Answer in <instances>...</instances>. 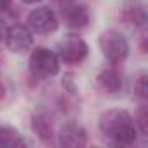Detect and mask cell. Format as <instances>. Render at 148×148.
I'll return each mask as SVG.
<instances>
[{
	"label": "cell",
	"mask_w": 148,
	"mask_h": 148,
	"mask_svg": "<svg viewBox=\"0 0 148 148\" xmlns=\"http://www.w3.org/2000/svg\"><path fill=\"white\" fill-rule=\"evenodd\" d=\"M101 134L115 146H131L136 143L138 129L134 119L125 110H108L99 117Z\"/></svg>",
	"instance_id": "6da1fadb"
},
{
	"label": "cell",
	"mask_w": 148,
	"mask_h": 148,
	"mask_svg": "<svg viewBox=\"0 0 148 148\" xmlns=\"http://www.w3.org/2000/svg\"><path fill=\"white\" fill-rule=\"evenodd\" d=\"M28 70H30V79L35 80H45L59 71V58L54 51L47 47H35L28 59Z\"/></svg>",
	"instance_id": "7a4b0ae2"
},
{
	"label": "cell",
	"mask_w": 148,
	"mask_h": 148,
	"mask_svg": "<svg viewBox=\"0 0 148 148\" xmlns=\"http://www.w3.org/2000/svg\"><path fill=\"white\" fill-rule=\"evenodd\" d=\"M99 49H101L105 59L112 66L124 63L125 58L129 56V44H127L125 37L113 28L105 30L99 35Z\"/></svg>",
	"instance_id": "3957f363"
},
{
	"label": "cell",
	"mask_w": 148,
	"mask_h": 148,
	"mask_svg": "<svg viewBox=\"0 0 148 148\" xmlns=\"http://www.w3.org/2000/svg\"><path fill=\"white\" fill-rule=\"evenodd\" d=\"M58 58L64 64H80L89 56V45L84 38L70 35L58 44Z\"/></svg>",
	"instance_id": "277c9868"
},
{
	"label": "cell",
	"mask_w": 148,
	"mask_h": 148,
	"mask_svg": "<svg viewBox=\"0 0 148 148\" xmlns=\"http://www.w3.org/2000/svg\"><path fill=\"white\" fill-rule=\"evenodd\" d=\"M26 23H28V28L37 35H49V33L56 32L59 26V19H58L56 12L47 5L33 9L28 14Z\"/></svg>",
	"instance_id": "5b68a950"
},
{
	"label": "cell",
	"mask_w": 148,
	"mask_h": 148,
	"mask_svg": "<svg viewBox=\"0 0 148 148\" xmlns=\"http://www.w3.org/2000/svg\"><path fill=\"white\" fill-rule=\"evenodd\" d=\"M4 38H5L7 49L16 54L26 52L33 45V32L25 25H12L11 28L5 30Z\"/></svg>",
	"instance_id": "8992f818"
},
{
	"label": "cell",
	"mask_w": 148,
	"mask_h": 148,
	"mask_svg": "<svg viewBox=\"0 0 148 148\" xmlns=\"http://www.w3.org/2000/svg\"><path fill=\"white\" fill-rule=\"evenodd\" d=\"M61 19L70 30H84L89 25V9L86 4L66 2L61 7Z\"/></svg>",
	"instance_id": "52a82bcc"
},
{
	"label": "cell",
	"mask_w": 148,
	"mask_h": 148,
	"mask_svg": "<svg viewBox=\"0 0 148 148\" xmlns=\"http://www.w3.org/2000/svg\"><path fill=\"white\" fill-rule=\"evenodd\" d=\"M58 139H59V145L64 148H82L87 145L89 136L82 125H79L75 122H68L59 129Z\"/></svg>",
	"instance_id": "ba28073f"
},
{
	"label": "cell",
	"mask_w": 148,
	"mask_h": 148,
	"mask_svg": "<svg viewBox=\"0 0 148 148\" xmlns=\"http://www.w3.org/2000/svg\"><path fill=\"white\" fill-rule=\"evenodd\" d=\"M98 87L103 94H119L124 89L122 73L115 66L101 70L99 75H98Z\"/></svg>",
	"instance_id": "9c48e42d"
},
{
	"label": "cell",
	"mask_w": 148,
	"mask_h": 148,
	"mask_svg": "<svg viewBox=\"0 0 148 148\" xmlns=\"http://www.w3.org/2000/svg\"><path fill=\"white\" fill-rule=\"evenodd\" d=\"M32 131L37 134V138L44 143H51L54 138V127L49 113L45 110H38L32 115Z\"/></svg>",
	"instance_id": "30bf717a"
},
{
	"label": "cell",
	"mask_w": 148,
	"mask_h": 148,
	"mask_svg": "<svg viewBox=\"0 0 148 148\" xmlns=\"http://www.w3.org/2000/svg\"><path fill=\"white\" fill-rule=\"evenodd\" d=\"M120 21L127 26L145 28L146 25V9L143 4H125L120 11Z\"/></svg>",
	"instance_id": "8fae6325"
},
{
	"label": "cell",
	"mask_w": 148,
	"mask_h": 148,
	"mask_svg": "<svg viewBox=\"0 0 148 148\" xmlns=\"http://www.w3.org/2000/svg\"><path fill=\"white\" fill-rule=\"evenodd\" d=\"M26 145L23 136L12 125H0V146L4 148H18Z\"/></svg>",
	"instance_id": "7c38bea8"
},
{
	"label": "cell",
	"mask_w": 148,
	"mask_h": 148,
	"mask_svg": "<svg viewBox=\"0 0 148 148\" xmlns=\"http://www.w3.org/2000/svg\"><path fill=\"white\" fill-rule=\"evenodd\" d=\"M134 124H136L138 134L148 136V110H146V105H145V103L139 106L138 115H136V119H134Z\"/></svg>",
	"instance_id": "4fadbf2b"
},
{
	"label": "cell",
	"mask_w": 148,
	"mask_h": 148,
	"mask_svg": "<svg viewBox=\"0 0 148 148\" xmlns=\"http://www.w3.org/2000/svg\"><path fill=\"white\" fill-rule=\"evenodd\" d=\"M134 92L141 101L148 99V77H146L145 71H141L134 80Z\"/></svg>",
	"instance_id": "5bb4252c"
},
{
	"label": "cell",
	"mask_w": 148,
	"mask_h": 148,
	"mask_svg": "<svg viewBox=\"0 0 148 148\" xmlns=\"http://www.w3.org/2000/svg\"><path fill=\"white\" fill-rule=\"evenodd\" d=\"M11 4H12V0H0V14L7 12L9 7H11Z\"/></svg>",
	"instance_id": "9a60e30c"
},
{
	"label": "cell",
	"mask_w": 148,
	"mask_h": 148,
	"mask_svg": "<svg viewBox=\"0 0 148 148\" xmlns=\"http://www.w3.org/2000/svg\"><path fill=\"white\" fill-rule=\"evenodd\" d=\"M139 49H141V52H143V54L146 52V35H145V33L141 35V42H139Z\"/></svg>",
	"instance_id": "2e32d148"
},
{
	"label": "cell",
	"mask_w": 148,
	"mask_h": 148,
	"mask_svg": "<svg viewBox=\"0 0 148 148\" xmlns=\"http://www.w3.org/2000/svg\"><path fill=\"white\" fill-rule=\"evenodd\" d=\"M5 96H7V89H5L4 82H0V101H2V99H4Z\"/></svg>",
	"instance_id": "e0dca14e"
},
{
	"label": "cell",
	"mask_w": 148,
	"mask_h": 148,
	"mask_svg": "<svg viewBox=\"0 0 148 148\" xmlns=\"http://www.w3.org/2000/svg\"><path fill=\"white\" fill-rule=\"evenodd\" d=\"M21 2H25V4H37V2H40V0H21Z\"/></svg>",
	"instance_id": "ac0fdd59"
},
{
	"label": "cell",
	"mask_w": 148,
	"mask_h": 148,
	"mask_svg": "<svg viewBox=\"0 0 148 148\" xmlns=\"http://www.w3.org/2000/svg\"><path fill=\"white\" fill-rule=\"evenodd\" d=\"M4 35H5V32H4V28H2V26H0V40L4 38Z\"/></svg>",
	"instance_id": "d6986e66"
},
{
	"label": "cell",
	"mask_w": 148,
	"mask_h": 148,
	"mask_svg": "<svg viewBox=\"0 0 148 148\" xmlns=\"http://www.w3.org/2000/svg\"><path fill=\"white\" fill-rule=\"evenodd\" d=\"M54 2H64V0H54Z\"/></svg>",
	"instance_id": "ffe728a7"
},
{
	"label": "cell",
	"mask_w": 148,
	"mask_h": 148,
	"mask_svg": "<svg viewBox=\"0 0 148 148\" xmlns=\"http://www.w3.org/2000/svg\"><path fill=\"white\" fill-rule=\"evenodd\" d=\"M0 61H2V59H0Z\"/></svg>",
	"instance_id": "44dd1931"
}]
</instances>
